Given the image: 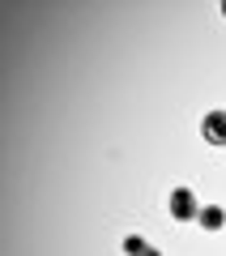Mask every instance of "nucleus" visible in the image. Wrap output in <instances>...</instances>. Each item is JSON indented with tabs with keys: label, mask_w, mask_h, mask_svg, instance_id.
<instances>
[{
	"label": "nucleus",
	"mask_w": 226,
	"mask_h": 256,
	"mask_svg": "<svg viewBox=\"0 0 226 256\" xmlns=\"http://www.w3.org/2000/svg\"><path fill=\"white\" fill-rule=\"evenodd\" d=\"M196 222H200L205 230H222V226H226V210H218V205H205Z\"/></svg>",
	"instance_id": "7ed1b4c3"
},
{
	"label": "nucleus",
	"mask_w": 226,
	"mask_h": 256,
	"mask_svg": "<svg viewBox=\"0 0 226 256\" xmlns=\"http://www.w3.org/2000/svg\"><path fill=\"white\" fill-rule=\"evenodd\" d=\"M200 132H205L209 146H226V111H209L200 120Z\"/></svg>",
	"instance_id": "f03ea898"
},
{
	"label": "nucleus",
	"mask_w": 226,
	"mask_h": 256,
	"mask_svg": "<svg viewBox=\"0 0 226 256\" xmlns=\"http://www.w3.org/2000/svg\"><path fill=\"white\" fill-rule=\"evenodd\" d=\"M124 252H132V256H162L154 244H145V239H136V235H128V239H124Z\"/></svg>",
	"instance_id": "20e7f679"
},
{
	"label": "nucleus",
	"mask_w": 226,
	"mask_h": 256,
	"mask_svg": "<svg viewBox=\"0 0 226 256\" xmlns=\"http://www.w3.org/2000/svg\"><path fill=\"white\" fill-rule=\"evenodd\" d=\"M222 18H226V4H222Z\"/></svg>",
	"instance_id": "39448f33"
},
{
	"label": "nucleus",
	"mask_w": 226,
	"mask_h": 256,
	"mask_svg": "<svg viewBox=\"0 0 226 256\" xmlns=\"http://www.w3.org/2000/svg\"><path fill=\"white\" fill-rule=\"evenodd\" d=\"M166 205H171V218H175V222H192V218H200V205H196V192H192V188H175Z\"/></svg>",
	"instance_id": "f257e3e1"
}]
</instances>
